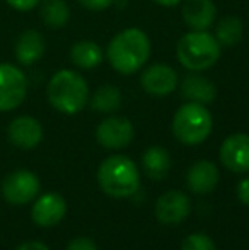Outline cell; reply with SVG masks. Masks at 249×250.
Instances as JSON below:
<instances>
[{"mask_svg":"<svg viewBox=\"0 0 249 250\" xmlns=\"http://www.w3.org/2000/svg\"><path fill=\"white\" fill-rule=\"evenodd\" d=\"M243 33H244L243 21L236 16H226L217 24L215 40L219 41L220 46L230 48L243 40Z\"/></svg>","mask_w":249,"mask_h":250,"instance_id":"21","label":"cell"},{"mask_svg":"<svg viewBox=\"0 0 249 250\" xmlns=\"http://www.w3.org/2000/svg\"><path fill=\"white\" fill-rule=\"evenodd\" d=\"M181 14L191 31H206L215 21L217 7L212 0H186Z\"/></svg>","mask_w":249,"mask_h":250,"instance_id":"15","label":"cell"},{"mask_svg":"<svg viewBox=\"0 0 249 250\" xmlns=\"http://www.w3.org/2000/svg\"><path fill=\"white\" fill-rule=\"evenodd\" d=\"M40 179L27 168H19L9 174L2 182V196L7 203L23 206L31 203L40 194Z\"/></svg>","mask_w":249,"mask_h":250,"instance_id":"7","label":"cell"},{"mask_svg":"<svg viewBox=\"0 0 249 250\" xmlns=\"http://www.w3.org/2000/svg\"><path fill=\"white\" fill-rule=\"evenodd\" d=\"M191 213V203L186 194L181 191L164 192L156 203V218L160 223L176 225L186 220Z\"/></svg>","mask_w":249,"mask_h":250,"instance_id":"13","label":"cell"},{"mask_svg":"<svg viewBox=\"0 0 249 250\" xmlns=\"http://www.w3.org/2000/svg\"><path fill=\"white\" fill-rule=\"evenodd\" d=\"M154 2L162 7H176V5H180L183 0H154Z\"/></svg>","mask_w":249,"mask_h":250,"instance_id":"29","label":"cell"},{"mask_svg":"<svg viewBox=\"0 0 249 250\" xmlns=\"http://www.w3.org/2000/svg\"><path fill=\"white\" fill-rule=\"evenodd\" d=\"M237 198L243 204L249 206V177L243 179V181L237 184Z\"/></svg>","mask_w":249,"mask_h":250,"instance_id":"27","label":"cell"},{"mask_svg":"<svg viewBox=\"0 0 249 250\" xmlns=\"http://www.w3.org/2000/svg\"><path fill=\"white\" fill-rule=\"evenodd\" d=\"M213 119L206 105L198 102H186L176 111L173 118V133L183 145H200L210 136Z\"/></svg>","mask_w":249,"mask_h":250,"instance_id":"5","label":"cell"},{"mask_svg":"<svg viewBox=\"0 0 249 250\" xmlns=\"http://www.w3.org/2000/svg\"><path fill=\"white\" fill-rule=\"evenodd\" d=\"M140 83L147 94L154 97H164L176 90L180 77L173 66L166 65V63H156L143 70Z\"/></svg>","mask_w":249,"mask_h":250,"instance_id":"9","label":"cell"},{"mask_svg":"<svg viewBox=\"0 0 249 250\" xmlns=\"http://www.w3.org/2000/svg\"><path fill=\"white\" fill-rule=\"evenodd\" d=\"M97 184L111 198H130L140 188L138 167L125 155H111L97 168Z\"/></svg>","mask_w":249,"mask_h":250,"instance_id":"3","label":"cell"},{"mask_svg":"<svg viewBox=\"0 0 249 250\" xmlns=\"http://www.w3.org/2000/svg\"><path fill=\"white\" fill-rule=\"evenodd\" d=\"M135 136V129L130 119L121 116H111L99 123L96 129V140L108 150H120L130 145Z\"/></svg>","mask_w":249,"mask_h":250,"instance_id":"8","label":"cell"},{"mask_svg":"<svg viewBox=\"0 0 249 250\" xmlns=\"http://www.w3.org/2000/svg\"><path fill=\"white\" fill-rule=\"evenodd\" d=\"M222 46L215 36L206 31H189L184 34L176 46V55L180 63L189 72L208 70L220 58Z\"/></svg>","mask_w":249,"mask_h":250,"instance_id":"4","label":"cell"},{"mask_svg":"<svg viewBox=\"0 0 249 250\" xmlns=\"http://www.w3.org/2000/svg\"><path fill=\"white\" fill-rule=\"evenodd\" d=\"M181 250H217L213 240L205 233H191L184 238Z\"/></svg>","mask_w":249,"mask_h":250,"instance_id":"23","label":"cell"},{"mask_svg":"<svg viewBox=\"0 0 249 250\" xmlns=\"http://www.w3.org/2000/svg\"><path fill=\"white\" fill-rule=\"evenodd\" d=\"M219 168L213 162L208 160H200L191 165L188 170V188L195 194H208L219 184Z\"/></svg>","mask_w":249,"mask_h":250,"instance_id":"16","label":"cell"},{"mask_svg":"<svg viewBox=\"0 0 249 250\" xmlns=\"http://www.w3.org/2000/svg\"><path fill=\"white\" fill-rule=\"evenodd\" d=\"M5 2L7 5L19 10V12H27V10H33L34 7L40 5L41 0H5Z\"/></svg>","mask_w":249,"mask_h":250,"instance_id":"25","label":"cell"},{"mask_svg":"<svg viewBox=\"0 0 249 250\" xmlns=\"http://www.w3.org/2000/svg\"><path fill=\"white\" fill-rule=\"evenodd\" d=\"M67 250H99L97 245L94 244V240L87 237H77L67 245Z\"/></svg>","mask_w":249,"mask_h":250,"instance_id":"24","label":"cell"},{"mask_svg":"<svg viewBox=\"0 0 249 250\" xmlns=\"http://www.w3.org/2000/svg\"><path fill=\"white\" fill-rule=\"evenodd\" d=\"M142 165L145 174L154 181H160L169 174L171 168V155L162 146H150L142 157Z\"/></svg>","mask_w":249,"mask_h":250,"instance_id":"19","label":"cell"},{"mask_svg":"<svg viewBox=\"0 0 249 250\" xmlns=\"http://www.w3.org/2000/svg\"><path fill=\"white\" fill-rule=\"evenodd\" d=\"M103 50L94 41H77L70 48V60H72L73 65L82 70H94L103 63Z\"/></svg>","mask_w":249,"mask_h":250,"instance_id":"18","label":"cell"},{"mask_svg":"<svg viewBox=\"0 0 249 250\" xmlns=\"http://www.w3.org/2000/svg\"><path fill=\"white\" fill-rule=\"evenodd\" d=\"M51 107L67 116L80 112L89 101V85L80 73L73 70H60L50 79L46 87Z\"/></svg>","mask_w":249,"mask_h":250,"instance_id":"2","label":"cell"},{"mask_svg":"<svg viewBox=\"0 0 249 250\" xmlns=\"http://www.w3.org/2000/svg\"><path fill=\"white\" fill-rule=\"evenodd\" d=\"M110 65L121 75H133L147 63L150 56V40L138 27L118 33L106 50Z\"/></svg>","mask_w":249,"mask_h":250,"instance_id":"1","label":"cell"},{"mask_svg":"<svg viewBox=\"0 0 249 250\" xmlns=\"http://www.w3.org/2000/svg\"><path fill=\"white\" fill-rule=\"evenodd\" d=\"M91 105H92L94 111L103 112V114H110L120 109L121 105V92L118 87L106 83V85H101L99 89L94 92L92 99H91Z\"/></svg>","mask_w":249,"mask_h":250,"instance_id":"22","label":"cell"},{"mask_svg":"<svg viewBox=\"0 0 249 250\" xmlns=\"http://www.w3.org/2000/svg\"><path fill=\"white\" fill-rule=\"evenodd\" d=\"M220 162L230 172L244 174L249 172V135L236 133L224 140L220 145Z\"/></svg>","mask_w":249,"mask_h":250,"instance_id":"10","label":"cell"},{"mask_svg":"<svg viewBox=\"0 0 249 250\" xmlns=\"http://www.w3.org/2000/svg\"><path fill=\"white\" fill-rule=\"evenodd\" d=\"M84 9L89 10H104L114 3V0H77Z\"/></svg>","mask_w":249,"mask_h":250,"instance_id":"26","label":"cell"},{"mask_svg":"<svg viewBox=\"0 0 249 250\" xmlns=\"http://www.w3.org/2000/svg\"><path fill=\"white\" fill-rule=\"evenodd\" d=\"M16 250H50V247L40 240H29V242L21 244Z\"/></svg>","mask_w":249,"mask_h":250,"instance_id":"28","label":"cell"},{"mask_svg":"<svg viewBox=\"0 0 249 250\" xmlns=\"http://www.w3.org/2000/svg\"><path fill=\"white\" fill-rule=\"evenodd\" d=\"M181 96L189 102H198V104H212L217 97V87L210 79L198 75V72H193L186 75L181 82Z\"/></svg>","mask_w":249,"mask_h":250,"instance_id":"17","label":"cell"},{"mask_svg":"<svg viewBox=\"0 0 249 250\" xmlns=\"http://www.w3.org/2000/svg\"><path fill=\"white\" fill-rule=\"evenodd\" d=\"M46 50V43L40 31L36 29H26L19 34L16 44H14V55L16 60L24 66L34 65L40 62Z\"/></svg>","mask_w":249,"mask_h":250,"instance_id":"14","label":"cell"},{"mask_svg":"<svg viewBox=\"0 0 249 250\" xmlns=\"http://www.w3.org/2000/svg\"><path fill=\"white\" fill-rule=\"evenodd\" d=\"M7 138L21 150H33L43 140V126L33 116H17L7 128Z\"/></svg>","mask_w":249,"mask_h":250,"instance_id":"11","label":"cell"},{"mask_svg":"<svg viewBox=\"0 0 249 250\" xmlns=\"http://www.w3.org/2000/svg\"><path fill=\"white\" fill-rule=\"evenodd\" d=\"M67 213V203L57 192H46L40 196L33 204L31 218L41 228H51L63 220Z\"/></svg>","mask_w":249,"mask_h":250,"instance_id":"12","label":"cell"},{"mask_svg":"<svg viewBox=\"0 0 249 250\" xmlns=\"http://www.w3.org/2000/svg\"><path fill=\"white\" fill-rule=\"evenodd\" d=\"M40 16L45 26L51 29H60L70 19V7L65 0H41Z\"/></svg>","mask_w":249,"mask_h":250,"instance_id":"20","label":"cell"},{"mask_svg":"<svg viewBox=\"0 0 249 250\" xmlns=\"http://www.w3.org/2000/svg\"><path fill=\"white\" fill-rule=\"evenodd\" d=\"M27 96V79L19 66L0 63V112L17 109Z\"/></svg>","mask_w":249,"mask_h":250,"instance_id":"6","label":"cell"}]
</instances>
